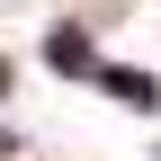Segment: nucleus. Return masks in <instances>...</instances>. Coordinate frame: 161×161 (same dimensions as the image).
<instances>
[{"label": "nucleus", "mask_w": 161, "mask_h": 161, "mask_svg": "<svg viewBox=\"0 0 161 161\" xmlns=\"http://www.w3.org/2000/svg\"><path fill=\"white\" fill-rule=\"evenodd\" d=\"M45 54H54V72H63V80H90L98 63H90V36H80V27H54L45 36Z\"/></svg>", "instance_id": "f257e3e1"}, {"label": "nucleus", "mask_w": 161, "mask_h": 161, "mask_svg": "<svg viewBox=\"0 0 161 161\" xmlns=\"http://www.w3.org/2000/svg\"><path fill=\"white\" fill-rule=\"evenodd\" d=\"M108 90L125 98V108H152V80H143V72H108Z\"/></svg>", "instance_id": "f03ea898"}, {"label": "nucleus", "mask_w": 161, "mask_h": 161, "mask_svg": "<svg viewBox=\"0 0 161 161\" xmlns=\"http://www.w3.org/2000/svg\"><path fill=\"white\" fill-rule=\"evenodd\" d=\"M0 90H9V63H0Z\"/></svg>", "instance_id": "7ed1b4c3"}]
</instances>
